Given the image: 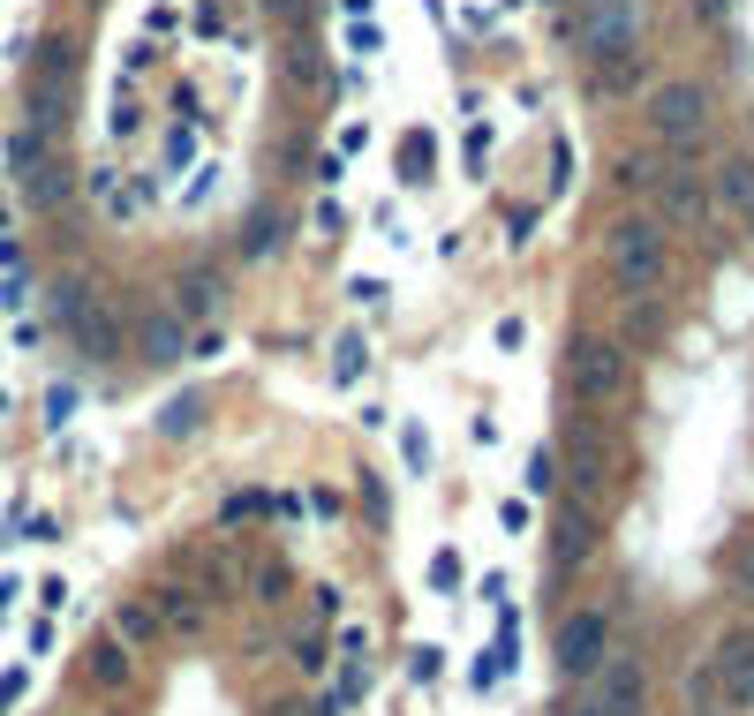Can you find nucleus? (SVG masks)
I'll list each match as a JSON object with an SVG mask.
<instances>
[{"instance_id":"nucleus-1","label":"nucleus","mask_w":754,"mask_h":716,"mask_svg":"<svg viewBox=\"0 0 754 716\" xmlns=\"http://www.w3.org/2000/svg\"><path fill=\"white\" fill-rule=\"evenodd\" d=\"M603 265H611V286H618L626 302H649V294L664 286V265H672V250H664V219L626 212V219L603 234Z\"/></svg>"},{"instance_id":"nucleus-2","label":"nucleus","mask_w":754,"mask_h":716,"mask_svg":"<svg viewBox=\"0 0 754 716\" xmlns=\"http://www.w3.org/2000/svg\"><path fill=\"white\" fill-rule=\"evenodd\" d=\"M649 129L672 143V151L702 143L710 137V84H702V76H664V84L649 91Z\"/></svg>"},{"instance_id":"nucleus-3","label":"nucleus","mask_w":754,"mask_h":716,"mask_svg":"<svg viewBox=\"0 0 754 716\" xmlns=\"http://www.w3.org/2000/svg\"><path fill=\"white\" fill-rule=\"evenodd\" d=\"M626 385V347L618 340H597V332H582L574 347H566V400H582V408H597Z\"/></svg>"},{"instance_id":"nucleus-4","label":"nucleus","mask_w":754,"mask_h":716,"mask_svg":"<svg viewBox=\"0 0 754 716\" xmlns=\"http://www.w3.org/2000/svg\"><path fill=\"white\" fill-rule=\"evenodd\" d=\"M702 679H710V702L725 694V716H754V634L747 626L710 649V672Z\"/></svg>"},{"instance_id":"nucleus-5","label":"nucleus","mask_w":754,"mask_h":716,"mask_svg":"<svg viewBox=\"0 0 754 716\" xmlns=\"http://www.w3.org/2000/svg\"><path fill=\"white\" fill-rule=\"evenodd\" d=\"M582 46H589V61L641 53V0H589V15H582Z\"/></svg>"},{"instance_id":"nucleus-6","label":"nucleus","mask_w":754,"mask_h":716,"mask_svg":"<svg viewBox=\"0 0 754 716\" xmlns=\"http://www.w3.org/2000/svg\"><path fill=\"white\" fill-rule=\"evenodd\" d=\"M559 672L566 679H589L603 656H611V611H566V626H559Z\"/></svg>"},{"instance_id":"nucleus-7","label":"nucleus","mask_w":754,"mask_h":716,"mask_svg":"<svg viewBox=\"0 0 754 716\" xmlns=\"http://www.w3.org/2000/svg\"><path fill=\"white\" fill-rule=\"evenodd\" d=\"M589 679H597V716H641L649 709V664H641V656H618V649H611Z\"/></svg>"},{"instance_id":"nucleus-8","label":"nucleus","mask_w":754,"mask_h":716,"mask_svg":"<svg viewBox=\"0 0 754 716\" xmlns=\"http://www.w3.org/2000/svg\"><path fill=\"white\" fill-rule=\"evenodd\" d=\"M664 219L672 227H710V181L702 174H687V166H664Z\"/></svg>"},{"instance_id":"nucleus-9","label":"nucleus","mask_w":754,"mask_h":716,"mask_svg":"<svg viewBox=\"0 0 754 716\" xmlns=\"http://www.w3.org/2000/svg\"><path fill=\"white\" fill-rule=\"evenodd\" d=\"M710 189H717V204L747 227V242H754V158H725V166L710 174Z\"/></svg>"},{"instance_id":"nucleus-10","label":"nucleus","mask_w":754,"mask_h":716,"mask_svg":"<svg viewBox=\"0 0 754 716\" xmlns=\"http://www.w3.org/2000/svg\"><path fill=\"white\" fill-rule=\"evenodd\" d=\"M84 679H91L99 694H122V687L137 679V649H122L114 634H99V641H91V664H84Z\"/></svg>"},{"instance_id":"nucleus-11","label":"nucleus","mask_w":754,"mask_h":716,"mask_svg":"<svg viewBox=\"0 0 754 716\" xmlns=\"http://www.w3.org/2000/svg\"><path fill=\"white\" fill-rule=\"evenodd\" d=\"M589 544H597V521H589V506L574 498V506L559 513V536H551V566H559V573H574L582 559H589Z\"/></svg>"},{"instance_id":"nucleus-12","label":"nucleus","mask_w":754,"mask_h":716,"mask_svg":"<svg viewBox=\"0 0 754 716\" xmlns=\"http://www.w3.org/2000/svg\"><path fill=\"white\" fill-rule=\"evenodd\" d=\"M219 294H227L219 272H189V280L174 286V317L181 324H204V317H219Z\"/></svg>"},{"instance_id":"nucleus-13","label":"nucleus","mask_w":754,"mask_h":716,"mask_svg":"<svg viewBox=\"0 0 754 716\" xmlns=\"http://www.w3.org/2000/svg\"><path fill=\"white\" fill-rule=\"evenodd\" d=\"M106 634H114L122 649H151V641L166 634V618L151 611L144 596H122V611H114V626H106Z\"/></svg>"},{"instance_id":"nucleus-14","label":"nucleus","mask_w":754,"mask_h":716,"mask_svg":"<svg viewBox=\"0 0 754 716\" xmlns=\"http://www.w3.org/2000/svg\"><path fill=\"white\" fill-rule=\"evenodd\" d=\"M521 483H528V498H559V483H566V460H559V445H536Z\"/></svg>"},{"instance_id":"nucleus-15","label":"nucleus","mask_w":754,"mask_h":716,"mask_svg":"<svg viewBox=\"0 0 754 716\" xmlns=\"http://www.w3.org/2000/svg\"><path fill=\"white\" fill-rule=\"evenodd\" d=\"M181 347H189V324H181V317H151L144 324V355L151 362H174Z\"/></svg>"},{"instance_id":"nucleus-16","label":"nucleus","mask_w":754,"mask_h":716,"mask_svg":"<svg viewBox=\"0 0 754 716\" xmlns=\"http://www.w3.org/2000/svg\"><path fill=\"white\" fill-rule=\"evenodd\" d=\"M362 370H370V340H362V332H347V340L332 347V385H355Z\"/></svg>"},{"instance_id":"nucleus-17","label":"nucleus","mask_w":754,"mask_h":716,"mask_svg":"<svg viewBox=\"0 0 754 716\" xmlns=\"http://www.w3.org/2000/svg\"><path fill=\"white\" fill-rule=\"evenodd\" d=\"M196 423H204V400H196V393H181V400L158 408V430H166V437H189Z\"/></svg>"},{"instance_id":"nucleus-18","label":"nucleus","mask_w":754,"mask_h":716,"mask_svg":"<svg viewBox=\"0 0 754 716\" xmlns=\"http://www.w3.org/2000/svg\"><path fill=\"white\" fill-rule=\"evenodd\" d=\"M597 84L603 91H634V84H641V53H611V61H597Z\"/></svg>"},{"instance_id":"nucleus-19","label":"nucleus","mask_w":754,"mask_h":716,"mask_svg":"<svg viewBox=\"0 0 754 716\" xmlns=\"http://www.w3.org/2000/svg\"><path fill=\"white\" fill-rule=\"evenodd\" d=\"M242 250H250V257H272V250H280V212H257V219H250V242H242Z\"/></svg>"},{"instance_id":"nucleus-20","label":"nucleus","mask_w":754,"mask_h":716,"mask_svg":"<svg viewBox=\"0 0 754 716\" xmlns=\"http://www.w3.org/2000/svg\"><path fill=\"white\" fill-rule=\"evenodd\" d=\"M431 158H438L431 137H408V143H400V181H423V174H431Z\"/></svg>"},{"instance_id":"nucleus-21","label":"nucleus","mask_w":754,"mask_h":716,"mask_svg":"<svg viewBox=\"0 0 754 716\" xmlns=\"http://www.w3.org/2000/svg\"><path fill=\"white\" fill-rule=\"evenodd\" d=\"M438 672H446V649H431V641H423V649L408 656V679H416V687H431Z\"/></svg>"},{"instance_id":"nucleus-22","label":"nucleus","mask_w":754,"mask_h":716,"mask_svg":"<svg viewBox=\"0 0 754 716\" xmlns=\"http://www.w3.org/2000/svg\"><path fill=\"white\" fill-rule=\"evenodd\" d=\"M400 460H408L416 475H431V437H423V430H400Z\"/></svg>"},{"instance_id":"nucleus-23","label":"nucleus","mask_w":754,"mask_h":716,"mask_svg":"<svg viewBox=\"0 0 754 716\" xmlns=\"http://www.w3.org/2000/svg\"><path fill=\"white\" fill-rule=\"evenodd\" d=\"M166 618H174V626H204V603H196L189 588H174V596H166Z\"/></svg>"},{"instance_id":"nucleus-24","label":"nucleus","mask_w":754,"mask_h":716,"mask_svg":"<svg viewBox=\"0 0 754 716\" xmlns=\"http://www.w3.org/2000/svg\"><path fill=\"white\" fill-rule=\"evenodd\" d=\"M506 656H513L506 641H498V649H483V656H475V687H498V679H506Z\"/></svg>"},{"instance_id":"nucleus-25","label":"nucleus","mask_w":754,"mask_h":716,"mask_svg":"<svg viewBox=\"0 0 754 716\" xmlns=\"http://www.w3.org/2000/svg\"><path fill=\"white\" fill-rule=\"evenodd\" d=\"M611 181H618V189H649L656 174H649V158H618V174H611Z\"/></svg>"},{"instance_id":"nucleus-26","label":"nucleus","mask_w":754,"mask_h":716,"mask_svg":"<svg viewBox=\"0 0 754 716\" xmlns=\"http://www.w3.org/2000/svg\"><path fill=\"white\" fill-rule=\"evenodd\" d=\"M68 415H76V393H68V385H53V393H46V423L61 430Z\"/></svg>"},{"instance_id":"nucleus-27","label":"nucleus","mask_w":754,"mask_h":716,"mask_svg":"<svg viewBox=\"0 0 754 716\" xmlns=\"http://www.w3.org/2000/svg\"><path fill=\"white\" fill-rule=\"evenodd\" d=\"M431 588H460V559H452V551H438V559H431Z\"/></svg>"},{"instance_id":"nucleus-28","label":"nucleus","mask_w":754,"mask_h":716,"mask_svg":"<svg viewBox=\"0 0 754 716\" xmlns=\"http://www.w3.org/2000/svg\"><path fill=\"white\" fill-rule=\"evenodd\" d=\"M295 664H302V672H324L332 656H324V641H309V634H302V641H295Z\"/></svg>"},{"instance_id":"nucleus-29","label":"nucleus","mask_w":754,"mask_h":716,"mask_svg":"<svg viewBox=\"0 0 754 716\" xmlns=\"http://www.w3.org/2000/svg\"><path fill=\"white\" fill-rule=\"evenodd\" d=\"M23 687H30L23 672H8V679H0V716H8V709H15V702H23Z\"/></svg>"},{"instance_id":"nucleus-30","label":"nucleus","mask_w":754,"mask_h":716,"mask_svg":"<svg viewBox=\"0 0 754 716\" xmlns=\"http://www.w3.org/2000/svg\"><path fill=\"white\" fill-rule=\"evenodd\" d=\"M15 596H23V588H15V580H0V618L15 611Z\"/></svg>"},{"instance_id":"nucleus-31","label":"nucleus","mask_w":754,"mask_h":716,"mask_svg":"<svg viewBox=\"0 0 754 716\" xmlns=\"http://www.w3.org/2000/svg\"><path fill=\"white\" fill-rule=\"evenodd\" d=\"M272 716H309V709H272Z\"/></svg>"},{"instance_id":"nucleus-32","label":"nucleus","mask_w":754,"mask_h":716,"mask_svg":"<svg viewBox=\"0 0 754 716\" xmlns=\"http://www.w3.org/2000/svg\"><path fill=\"white\" fill-rule=\"evenodd\" d=\"M272 8H295V0H272Z\"/></svg>"}]
</instances>
